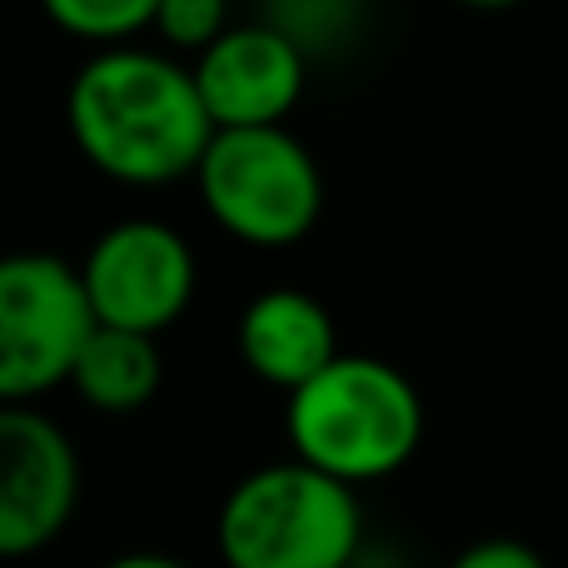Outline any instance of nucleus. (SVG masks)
<instances>
[{
  "instance_id": "nucleus-8",
  "label": "nucleus",
  "mask_w": 568,
  "mask_h": 568,
  "mask_svg": "<svg viewBox=\"0 0 568 568\" xmlns=\"http://www.w3.org/2000/svg\"><path fill=\"white\" fill-rule=\"evenodd\" d=\"M310 55L275 20L225 26L195 50V85L210 120L220 125H280L304 95Z\"/></svg>"
},
{
  "instance_id": "nucleus-3",
  "label": "nucleus",
  "mask_w": 568,
  "mask_h": 568,
  "mask_svg": "<svg viewBox=\"0 0 568 568\" xmlns=\"http://www.w3.org/2000/svg\"><path fill=\"white\" fill-rule=\"evenodd\" d=\"M364 509L354 484L310 459H284L245 474L215 519L230 568H344L359 554Z\"/></svg>"
},
{
  "instance_id": "nucleus-14",
  "label": "nucleus",
  "mask_w": 568,
  "mask_h": 568,
  "mask_svg": "<svg viewBox=\"0 0 568 568\" xmlns=\"http://www.w3.org/2000/svg\"><path fill=\"white\" fill-rule=\"evenodd\" d=\"M454 6H464V10H509V6H519V0H454Z\"/></svg>"
},
{
  "instance_id": "nucleus-7",
  "label": "nucleus",
  "mask_w": 568,
  "mask_h": 568,
  "mask_svg": "<svg viewBox=\"0 0 568 568\" xmlns=\"http://www.w3.org/2000/svg\"><path fill=\"white\" fill-rule=\"evenodd\" d=\"M80 509V454L50 414L0 404V559H30Z\"/></svg>"
},
{
  "instance_id": "nucleus-6",
  "label": "nucleus",
  "mask_w": 568,
  "mask_h": 568,
  "mask_svg": "<svg viewBox=\"0 0 568 568\" xmlns=\"http://www.w3.org/2000/svg\"><path fill=\"white\" fill-rule=\"evenodd\" d=\"M80 280L95 324L165 334L195 300L200 270L180 230L160 220H120L90 245Z\"/></svg>"
},
{
  "instance_id": "nucleus-10",
  "label": "nucleus",
  "mask_w": 568,
  "mask_h": 568,
  "mask_svg": "<svg viewBox=\"0 0 568 568\" xmlns=\"http://www.w3.org/2000/svg\"><path fill=\"white\" fill-rule=\"evenodd\" d=\"M160 334L120 329V324H95L85 334L70 369V389L100 414H135L160 394L165 379V354Z\"/></svg>"
},
{
  "instance_id": "nucleus-11",
  "label": "nucleus",
  "mask_w": 568,
  "mask_h": 568,
  "mask_svg": "<svg viewBox=\"0 0 568 568\" xmlns=\"http://www.w3.org/2000/svg\"><path fill=\"white\" fill-rule=\"evenodd\" d=\"M155 6L160 0H40L50 26L85 40V45H120V40L150 30Z\"/></svg>"
},
{
  "instance_id": "nucleus-13",
  "label": "nucleus",
  "mask_w": 568,
  "mask_h": 568,
  "mask_svg": "<svg viewBox=\"0 0 568 568\" xmlns=\"http://www.w3.org/2000/svg\"><path fill=\"white\" fill-rule=\"evenodd\" d=\"M459 568H544L539 549L529 544H514V539H484L474 549L459 554Z\"/></svg>"
},
{
  "instance_id": "nucleus-2",
  "label": "nucleus",
  "mask_w": 568,
  "mask_h": 568,
  "mask_svg": "<svg viewBox=\"0 0 568 568\" xmlns=\"http://www.w3.org/2000/svg\"><path fill=\"white\" fill-rule=\"evenodd\" d=\"M284 434L300 459L359 489L414 459L424 439V404L404 369L369 354H334L300 389H290Z\"/></svg>"
},
{
  "instance_id": "nucleus-4",
  "label": "nucleus",
  "mask_w": 568,
  "mask_h": 568,
  "mask_svg": "<svg viewBox=\"0 0 568 568\" xmlns=\"http://www.w3.org/2000/svg\"><path fill=\"white\" fill-rule=\"evenodd\" d=\"M210 220L230 240L284 250L320 225L324 180L314 155L280 125H220L195 165Z\"/></svg>"
},
{
  "instance_id": "nucleus-12",
  "label": "nucleus",
  "mask_w": 568,
  "mask_h": 568,
  "mask_svg": "<svg viewBox=\"0 0 568 568\" xmlns=\"http://www.w3.org/2000/svg\"><path fill=\"white\" fill-rule=\"evenodd\" d=\"M225 16H230V0H160L155 30L175 50H205L230 26Z\"/></svg>"
},
{
  "instance_id": "nucleus-9",
  "label": "nucleus",
  "mask_w": 568,
  "mask_h": 568,
  "mask_svg": "<svg viewBox=\"0 0 568 568\" xmlns=\"http://www.w3.org/2000/svg\"><path fill=\"white\" fill-rule=\"evenodd\" d=\"M235 339H240L245 369L255 374L260 384L284 389V394L300 389L314 369H324V364L339 354L329 310H324L314 294L290 290V284L255 294V300L245 304Z\"/></svg>"
},
{
  "instance_id": "nucleus-5",
  "label": "nucleus",
  "mask_w": 568,
  "mask_h": 568,
  "mask_svg": "<svg viewBox=\"0 0 568 568\" xmlns=\"http://www.w3.org/2000/svg\"><path fill=\"white\" fill-rule=\"evenodd\" d=\"M90 329L95 310L75 265L45 250L0 255V404H36L70 384Z\"/></svg>"
},
{
  "instance_id": "nucleus-1",
  "label": "nucleus",
  "mask_w": 568,
  "mask_h": 568,
  "mask_svg": "<svg viewBox=\"0 0 568 568\" xmlns=\"http://www.w3.org/2000/svg\"><path fill=\"white\" fill-rule=\"evenodd\" d=\"M65 125L100 175L135 190L190 180L215 135L195 70L130 45L100 50L75 70Z\"/></svg>"
}]
</instances>
